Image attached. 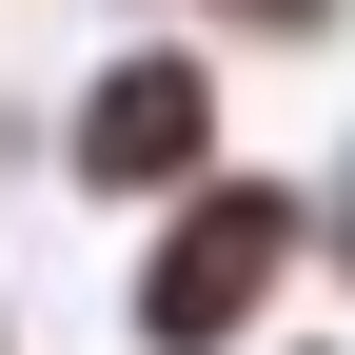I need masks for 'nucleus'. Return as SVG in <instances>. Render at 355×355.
Returning <instances> with one entry per match:
<instances>
[{"label":"nucleus","instance_id":"1","mask_svg":"<svg viewBox=\"0 0 355 355\" xmlns=\"http://www.w3.org/2000/svg\"><path fill=\"white\" fill-rule=\"evenodd\" d=\"M277 257H296V198H277V178H217V198L178 217V257L139 277V336H178V355L237 336L257 296H277Z\"/></svg>","mask_w":355,"mask_h":355},{"label":"nucleus","instance_id":"2","mask_svg":"<svg viewBox=\"0 0 355 355\" xmlns=\"http://www.w3.org/2000/svg\"><path fill=\"white\" fill-rule=\"evenodd\" d=\"M217 158V79L198 60H99V99H79V178H198Z\"/></svg>","mask_w":355,"mask_h":355},{"label":"nucleus","instance_id":"3","mask_svg":"<svg viewBox=\"0 0 355 355\" xmlns=\"http://www.w3.org/2000/svg\"><path fill=\"white\" fill-rule=\"evenodd\" d=\"M237 20H316V0H237Z\"/></svg>","mask_w":355,"mask_h":355}]
</instances>
